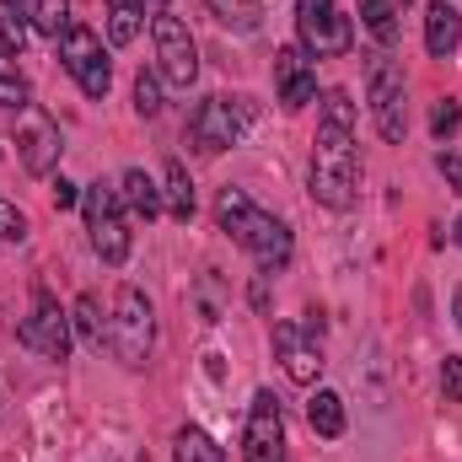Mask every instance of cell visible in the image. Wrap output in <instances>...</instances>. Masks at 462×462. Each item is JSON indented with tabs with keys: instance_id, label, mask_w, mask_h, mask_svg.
I'll use <instances>...</instances> for the list:
<instances>
[{
	"instance_id": "cell-7",
	"label": "cell",
	"mask_w": 462,
	"mask_h": 462,
	"mask_svg": "<svg viewBox=\"0 0 462 462\" xmlns=\"http://www.w3.org/2000/svg\"><path fill=\"white\" fill-rule=\"evenodd\" d=\"M151 43H156V76H162L167 87L189 92L194 76H199V49H194L189 27H183L172 11H156V16H151Z\"/></svg>"
},
{
	"instance_id": "cell-27",
	"label": "cell",
	"mask_w": 462,
	"mask_h": 462,
	"mask_svg": "<svg viewBox=\"0 0 462 462\" xmlns=\"http://www.w3.org/2000/svg\"><path fill=\"white\" fill-rule=\"evenodd\" d=\"M134 114H140V118L162 114V81H156L151 70H140V76H134Z\"/></svg>"
},
{
	"instance_id": "cell-22",
	"label": "cell",
	"mask_w": 462,
	"mask_h": 462,
	"mask_svg": "<svg viewBox=\"0 0 462 462\" xmlns=\"http://www.w3.org/2000/svg\"><path fill=\"white\" fill-rule=\"evenodd\" d=\"M145 27V0H108V43H134Z\"/></svg>"
},
{
	"instance_id": "cell-12",
	"label": "cell",
	"mask_w": 462,
	"mask_h": 462,
	"mask_svg": "<svg viewBox=\"0 0 462 462\" xmlns=\"http://www.w3.org/2000/svg\"><path fill=\"white\" fill-rule=\"evenodd\" d=\"M274 355L296 387H312L323 371V349H318V334H307V323H274Z\"/></svg>"
},
{
	"instance_id": "cell-6",
	"label": "cell",
	"mask_w": 462,
	"mask_h": 462,
	"mask_svg": "<svg viewBox=\"0 0 462 462\" xmlns=\"http://www.w3.org/2000/svg\"><path fill=\"white\" fill-rule=\"evenodd\" d=\"M60 60H65V70L76 76V87H81L92 103H103V97H108V87H114V60H108L103 38H97L92 27L70 22V32L60 38Z\"/></svg>"
},
{
	"instance_id": "cell-35",
	"label": "cell",
	"mask_w": 462,
	"mask_h": 462,
	"mask_svg": "<svg viewBox=\"0 0 462 462\" xmlns=\"http://www.w3.org/2000/svg\"><path fill=\"white\" fill-rule=\"evenodd\" d=\"M452 318H457V328H462V285H457V296H452Z\"/></svg>"
},
{
	"instance_id": "cell-25",
	"label": "cell",
	"mask_w": 462,
	"mask_h": 462,
	"mask_svg": "<svg viewBox=\"0 0 462 462\" xmlns=\"http://www.w3.org/2000/svg\"><path fill=\"white\" fill-rule=\"evenodd\" d=\"M27 11H22V0H0V49L5 54H22L27 49Z\"/></svg>"
},
{
	"instance_id": "cell-5",
	"label": "cell",
	"mask_w": 462,
	"mask_h": 462,
	"mask_svg": "<svg viewBox=\"0 0 462 462\" xmlns=\"http://www.w3.org/2000/svg\"><path fill=\"white\" fill-rule=\"evenodd\" d=\"M81 216H87V231H92V253L118 269L124 258H129V221H124V199H118V189L108 183H92L87 194H81Z\"/></svg>"
},
{
	"instance_id": "cell-17",
	"label": "cell",
	"mask_w": 462,
	"mask_h": 462,
	"mask_svg": "<svg viewBox=\"0 0 462 462\" xmlns=\"http://www.w3.org/2000/svg\"><path fill=\"white\" fill-rule=\"evenodd\" d=\"M307 420H312V430H318L323 441H339V436H345V398H339L334 387H318V393L307 398Z\"/></svg>"
},
{
	"instance_id": "cell-3",
	"label": "cell",
	"mask_w": 462,
	"mask_h": 462,
	"mask_svg": "<svg viewBox=\"0 0 462 462\" xmlns=\"http://www.w3.org/2000/svg\"><path fill=\"white\" fill-rule=\"evenodd\" d=\"M151 345H156V312L145 301L140 285H118L114 312H108V349H114L118 365L140 371L151 360Z\"/></svg>"
},
{
	"instance_id": "cell-38",
	"label": "cell",
	"mask_w": 462,
	"mask_h": 462,
	"mask_svg": "<svg viewBox=\"0 0 462 462\" xmlns=\"http://www.w3.org/2000/svg\"><path fill=\"white\" fill-rule=\"evenodd\" d=\"M393 5H398V11H403V5H409V0H393Z\"/></svg>"
},
{
	"instance_id": "cell-11",
	"label": "cell",
	"mask_w": 462,
	"mask_h": 462,
	"mask_svg": "<svg viewBox=\"0 0 462 462\" xmlns=\"http://www.w3.org/2000/svg\"><path fill=\"white\" fill-rule=\"evenodd\" d=\"M242 462H285V420H280V403L269 387L253 393L247 430H242Z\"/></svg>"
},
{
	"instance_id": "cell-4",
	"label": "cell",
	"mask_w": 462,
	"mask_h": 462,
	"mask_svg": "<svg viewBox=\"0 0 462 462\" xmlns=\"http://www.w3.org/2000/svg\"><path fill=\"white\" fill-rule=\"evenodd\" d=\"M296 43L312 60H345L355 49V22L339 11V0H296Z\"/></svg>"
},
{
	"instance_id": "cell-19",
	"label": "cell",
	"mask_w": 462,
	"mask_h": 462,
	"mask_svg": "<svg viewBox=\"0 0 462 462\" xmlns=\"http://www.w3.org/2000/svg\"><path fill=\"white\" fill-rule=\"evenodd\" d=\"M162 178H167V189H162L167 216L189 226V221H194V178H189V167H183V162H167V172H162Z\"/></svg>"
},
{
	"instance_id": "cell-32",
	"label": "cell",
	"mask_w": 462,
	"mask_h": 462,
	"mask_svg": "<svg viewBox=\"0 0 462 462\" xmlns=\"http://www.w3.org/2000/svg\"><path fill=\"white\" fill-rule=\"evenodd\" d=\"M436 167H441V178L462 194V151H441V156H436Z\"/></svg>"
},
{
	"instance_id": "cell-20",
	"label": "cell",
	"mask_w": 462,
	"mask_h": 462,
	"mask_svg": "<svg viewBox=\"0 0 462 462\" xmlns=\"http://www.w3.org/2000/svg\"><path fill=\"white\" fill-rule=\"evenodd\" d=\"M360 22H365V32H371L382 49H393V43L403 38V27H398V5H393V0H360Z\"/></svg>"
},
{
	"instance_id": "cell-9",
	"label": "cell",
	"mask_w": 462,
	"mask_h": 462,
	"mask_svg": "<svg viewBox=\"0 0 462 462\" xmlns=\"http://www.w3.org/2000/svg\"><path fill=\"white\" fill-rule=\"evenodd\" d=\"M365 108L376 118L382 140H403L409 134V108H403V70L393 60H371V76H365Z\"/></svg>"
},
{
	"instance_id": "cell-10",
	"label": "cell",
	"mask_w": 462,
	"mask_h": 462,
	"mask_svg": "<svg viewBox=\"0 0 462 462\" xmlns=\"http://www.w3.org/2000/svg\"><path fill=\"white\" fill-rule=\"evenodd\" d=\"M16 339L49 360H65L70 355V318L60 312V301L49 296V285H32V318L16 323Z\"/></svg>"
},
{
	"instance_id": "cell-16",
	"label": "cell",
	"mask_w": 462,
	"mask_h": 462,
	"mask_svg": "<svg viewBox=\"0 0 462 462\" xmlns=\"http://www.w3.org/2000/svg\"><path fill=\"white\" fill-rule=\"evenodd\" d=\"M118 199H124V210L129 216H140V221H156L167 205H162V189L140 172V167H129L124 178H118Z\"/></svg>"
},
{
	"instance_id": "cell-30",
	"label": "cell",
	"mask_w": 462,
	"mask_h": 462,
	"mask_svg": "<svg viewBox=\"0 0 462 462\" xmlns=\"http://www.w3.org/2000/svg\"><path fill=\"white\" fill-rule=\"evenodd\" d=\"M22 236H27V216L11 199H0V242H22Z\"/></svg>"
},
{
	"instance_id": "cell-15",
	"label": "cell",
	"mask_w": 462,
	"mask_h": 462,
	"mask_svg": "<svg viewBox=\"0 0 462 462\" xmlns=\"http://www.w3.org/2000/svg\"><path fill=\"white\" fill-rule=\"evenodd\" d=\"M457 43H462V11L447 5V0H436L425 11V49H430V60H452Z\"/></svg>"
},
{
	"instance_id": "cell-37",
	"label": "cell",
	"mask_w": 462,
	"mask_h": 462,
	"mask_svg": "<svg viewBox=\"0 0 462 462\" xmlns=\"http://www.w3.org/2000/svg\"><path fill=\"white\" fill-rule=\"evenodd\" d=\"M151 5H156V11H167V0H151Z\"/></svg>"
},
{
	"instance_id": "cell-2",
	"label": "cell",
	"mask_w": 462,
	"mask_h": 462,
	"mask_svg": "<svg viewBox=\"0 0 462 462\" xmlns=\"http://www.w3.org/2000/svg\"><path fill=\"white\" fill-rule=\"evenodd\" d=\"M360 189V156H355V129L349 124H318L312 140V199L328 210H349Z\"/></svg>"
},
{
	"instance_id": "cell-8",
	"label": "cell",
	"mask_w": 462,
	"mask_h": 462,
	"mask_svg": "<svg viewBox=\"0 0 462 462\" xmlns=\"http://www.w3.org/2000/svg\"><path fill=\"white\" fill-rule=\"evenodd\" d=\"M247 129V97H205L189 118V145L199 156H221Z\"/></svg>"
},
{
	"instance_id": "cell-28",
	"label": "cell",
	"mask_w": 462,
	"mask_h": 462,
	"mask_svg": "<svg viewBox=\"0 0 462 462\" xmlns=\"http://www.w3.org/2000/svg\"><path fill=\"white\" fill-rule=\"evenodd\" d=\"M457 129H462V103L457 97H441V103L430 108V134H436V140H452Z\"/></svg>"
},
{
	"instance_id": "cell-13",
	"label": "cell",
	"mask_w": 462,
	"mask_h": 462,
	"mask_svg": "<svg viewBox=\"0 0 462 462\" xmlns=\"http://www.w3.org/2000/svg\"><path fill=\"white\" fill-rule=\"evenodd\" d=\"M274 81H280V108H307L318 97V70H312V54L301 43H285L274 49Z\"/></svg>"
},
{
	"instance_id": "cell-24",
	"label": "cell",
	"mask_w": 462,
	"mask_h": 462,
	"mask_svg": "<svg viewBox=\"0 0 462 462\" xmlns=\"http://www.w3.org/2000/svg\"><path fill=\"white\" fill-rule=\"evenodd\" d=\"M172 457H178V462H226V452H221V447H216L199 425H183V430H178Z\"/></svg>"
},
{
	"instance_id": "cell-14",
	"label": "cell",
	"mask_w": 462,
	"mask_h": 462,
	"mask_svg": "<svg viewBox=\"0 0 462 462\" xmlns=\"http://www.w3.org/2000/svg\"><path fill=\"white\" fill-rule=\"evenodd\" d=\"M16 145H22V167L32 178H49L54 162H60V124L43 114V108H27V129L16 134Z\"/></svg>"
},
{
	"instance_id": "cell-23",
	"label": "cell",
	"mask_w": 462,
	"mask_h": 462,
	"mask_svg": "<svg viewBox=\"0 0 462 462\" xmlns=\"http://www.w3.org/2000/svg\"><path fill=\"white\" fill-rule=\"evenodd\" d=\"M0 108H11V114H27L32 108V87L16 70V54H5V49H0Z\"/></svg>"
},
{
	"instance_id": "cell-36",
	"label": "cell",
	"mask_w": 462,
	"mask_h": 462,
	"mask_svg": "<svg viewBox=\"0 0 462 462\" xmlns=\"http://www.w3.org/2000/svg\"><path fill=\"white\" fill-rule=\"evenodd\" d=\"M452 242H457V247H462V216H457V226H452Z\"/></svg>"
},
{
	"instance_id": "cell-34",
	"label": "cell",
	"mask_w": 462,
	"mask_h": 462,
	"mask_svg": "<svg viewBox=\"0 0 462 462\" xmlns=\"http://www.w3.org/2000/svg\"><path fill=\"white\" fill-rule=\"evenodd\" d=\"M253 307H258V312H269V285H263V280L253 285Z\"/></svg>"
},
{
	"instance_id": "cell-21",
	"label": "cell",
	"mask_w": 462,
	"mask_h": 462,
	"mask_svg": "<svg viewBox=\"0 0 462 462\" xmlns=\"http://www.w3.org/2000/svg\"><path fill=\"white\" fill-rule=\"evenodd\" d=\"M22 11H27L32 32H43V38H65L70 32V0H22Z\"/></svg>"
},
{
	"instance_id": "cell-1",
	"label": "cell",
	"mask_w": 462,
	"mask_h": 462,
	"mask_svg": "<svg viewBox=\"0 0 462 462\" xmlns=\"http://www.w3.org/2000/svg\"><path fill=\"white\" fill-rule=\"evenodd\" d=\"M216 226L226 231L242 253H253V263H258L263 274H274V269L291 263V226H285L280 216L258 210L242 189H221V199H216Z\"/></svg>"
},
{
	"instance_id": "cell-26",
	"label": "cell",
	"mask_w": 462,
	"mask_h": 462,
	"mask_svg": "<svg viewBox=\"0 0 462 462\" xmlns=\"http://www.w3.org/2000/svg\"><path fill=\"white\" fill-rule=\"evenodd\" d=\"M216 11V22H226L236 32H253L258 27V0H205Z\"/></svg>"
},
{
	"instance_id": "cell-18",
	"label": "cell",
	"mask_w": 462,
	"mask_h": 462,
	"mask_svg": "<svg viewBox=\"0 0 462 462\" xmlns=\"http://www.w3.org/2000/svg\"><path fill=\"white\" fill-rule=\"evenodd\" d=\"M70 328L81 334V345L87 349H103L108 345V312H103V301L87 291V296H76V307H70Z\"/></svg>"
},
{
	"instance_id": "cell-31",
	"label": "cell",
	"mask_w": 462,
	"mask_h": 462,
	"mask_svg": "<svg viewBox=\"0 0 462 462\" xmlns=\"http://www.w3.org/2000/svg\"><path fill=\"white\" fill-rule=\"evenodd\" d=\"M441 393H447V403H462V355H447V365H441Z\"/></svg>"
},
{
	"instance_id": "cell-33",
	"label": "cell",
	"mask_w": 462,
	"mask_h": 462,
	"mask_svg": "<svg viewBox=\"0 0 462 462\" xmlns=\"http://www.w3.org/2000/svg\"><path fill=\"white\" fill-rule=\"evenodd\" d=\"M54 205H60V210H70V205H81V189H76L70 178H54Z\"/></svg>"
},
{
	"instance_id": "cell-29",
	"label": "cell",
	"mask_w": 462,
	"mask_h": 462,
	"mask_svg": "<svg viewBox=\"0 0 462 462\" xmlns=\"http://www.w3.org/2000/svg\"><path fill=\"white\" fill-rule=\"evenodd\" d=\"M323 118H328V124H349V129H355V97H349L345 87H328V92H323Z\"/></svg>"
}]
</instances>
